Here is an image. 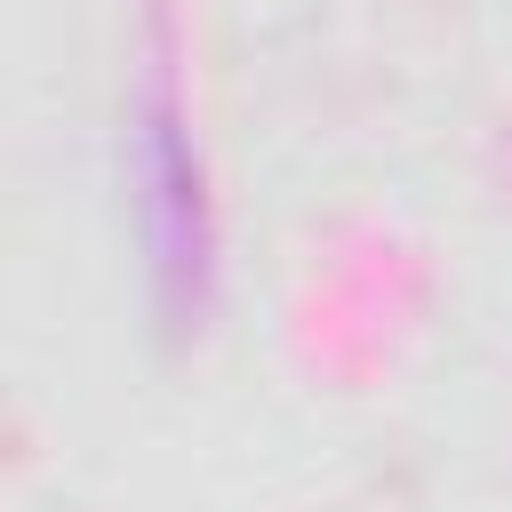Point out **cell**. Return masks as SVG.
<instances>
[{
  "label": "cell",
  "instance_id": "cell-1",
  "mask_svg": "<svg viewBox=\"0 0 512 512\" xmlns=\"http://www.w3.org/2000/svg\"><path fill=\"white\" fill-rule=\"evenodd\" d=\"M152 216H160V272H200V200H192V168L184 144L168 136V120H152Z\"/></svg>",
  "mask_w": 512,
  "mask_h": 512
}]
</instances>
